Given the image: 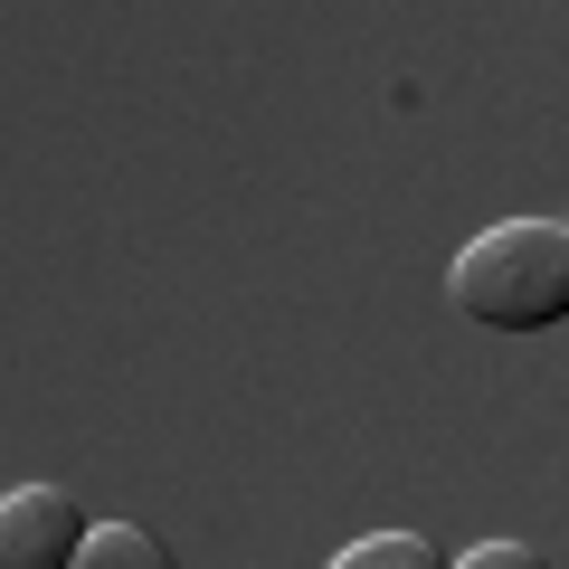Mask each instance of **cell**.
Masks as SVG:
<instances>
[{
	"label": "cell",
	"mask_w": 569,
	"mask_h": 569,
	"mask_svg": "<svg viewBox=\"0 0 569 569\" xmlns=\"http://www.w3.org/2000/svg\"><path fill=\"white\" fill-rule=\"evenodd\" d=\"M447 569H550V560L531 541H475V550H456Z\"/></svg>",
	"instance_id": "5b68a950"
},
{
	"label": "cell",
	"mask_w": 569,
	"mask_h": 569,
	"mask_svg": "<svg viewBox=\"0 0 569 569\" xmlns=\"http://www.w3.org/2000/svg\"><path fill=\"white\" fill-rule=\"evenodd\" d=\"M86 512L67 485H10L0 503V569H77L86 560Z\"/></svg>",
	"instance_id": "7a4b0ae2"
},
{
	"label": "cell",
	"mask_w": 569,
	"mask_h": 569,
	"mask_svg": "<svg viewBox=\"0 0 569 569\" xmlns=\"http://www.w3.org/2000/svg\"><path fill=\"white\" fill-rule=\"evenodd\" d=\"M332 569H447V550L418 531H361L351 550H332Z\"/></svg>",
	"instance_id": "3957f363"
},
{
	"label": "cell",
	"mask_w": 569,
	"mask_h": 569,
	"mask_svg": "<svg viewBox=\"0 0 569 569\" xmlns=\"http://www.w3.org/2000/svg\"><path fill=\"white\" fill-rule=\"evenodd\" d=\"M447 295L485 332H550L569 323V219H493L456 247Z\"/></svg>",
	"instance_id": "6da1fadb"
},
{
	"label": "cell",
	"mask_w": 569,
	"mask_h": 569,
	"mask_svg": "<svg viewBox=\"0 0 569 569\" xmlns=\"http://www.w3.org/2000/svg\"><path fill=\"white\" fill-rule=\"evenodd\" d=\"M77 569H181V560H171V550L152 541L142 522H96V541H86Z\"/></svg>",
	"instance_id": "277c9868"
}]
</instances>
